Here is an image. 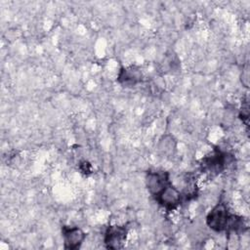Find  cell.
I'll return each instance as SVG.
<instances>
[{
  "label": "cell",
  "instance_id": "cell-5",
  "mask_svg": "<svg viewBox=\"0 0 250 250\" xmlns=\"http://www.w3.org/2000/svg\"><path fill=\"white\" fill-rule=\"evenodd\" d=\"M62 236L63 242V248L67 250H76L83 244L86 233L85 231L76 226H62Z\"/></svg>",
  "mask_w": 250,
  "mask_h": 250
},
{
  "label": "cell",
  "instance_id": "cell-10",
  "mask_svg": "<svg viewBox=\"0 0 250 250\" xmlns=\"http://www.w3.org/2000/svg\"><path fill=\"white\" fill-rule=\"evenodd\" d=\"M80 170L83 172V173H91V165L89 162L87 161H82L80 163Z\"/></svg>",
  "mask_w": 250,
  "mask_h": 250
},
{
  "label": "cell",
  "instance_id": "cell-9",
  "mask_svg": "<svg viewBox=\"0 0 250 250\" xmlns=\"http://www.w3.org/2000/svg\"><path fill=\"white\" fill-rule=\"evenodd\" d=\"M241 82L245 87H248V85H249V66H248V64H246L243 67V70L241 73Z\"/></svg>",
  "mask_w": 250,
  "mask_h": 250
},
{
  "label": "cell",
  "instance_id": "cell-2",
  "mask_svg": "<svg viewBox=\"0 0 250 250\" xmlns=\"http://www.w3.org/2000/svg\"><path fill=\"white\" fill-rule=\"evenodd\" d=\"M233 161V156L222 149L216 147L211 153L206 155L201 160V170L210 175H218L226 170Z\"/></svg>",
  "mask_w": 250,
  "mask_h": 250
},
{
  "label": "cell",
  "instance_id": "cell-7",
  "mask_svg": "<svg viewBox=\"0 0 250 250\" xmlns=\"http://www.w3.org/2000/svg\"><path fill=\"white\" fill-rule=\"evenodd\" d=\"M143 72L137 65L121 67L117 74V82L124 87L135 86L143 81Z\"/></svg>",
  "mask_w": 250,
  "mask_h": 250
},
{
  "label": "cell",
  "instance_id": "cell-6",
  "mask_svg": "<svg viewBox=\"0 0 250 250\" xmlns=\"http://www.w3.org/2000/svg\"><path fill=\"white\" fill-rule=\"evenodd\" d=\"M145 181L146 187L152 196L171 182L170 174L166 171H147Z\"/></svg>",
  "mask_w": 250,
  "mask_h": 250
},
{
  "label": "cell",
  "instance_id": "cell-3",
  "mask_svg": "<svg viewBox=\"0 0 250 250\" xmlns=\"http://www.w3.org/2000/svg\"><path fill=\"white\" fill-rule=\"evenodd\" d=\"M152 197L166 211H174L183 203L186 194L170 182Z\"/></svg>",
  "mask_w": 250,
  "mask_h": 250
},
{
  "label": "cell",
  "instance_id": "cell-1",
  "mask_svg": "<svg viewBox=\"0 0 250 250\" xmlns=\"http://www.w3.org/2000/svg\"><path fill=\"white\" fill-rule=\"evenodd\" d=\"M237 217V215L229 211L226 203L219 202L207 214L206 225L216 232L225 231L229 235L235 225Z\"/></svg>",
  "mask_w": 250,
  "mask_h": 250
},
{
  "label": "cell",
  "instance_id": "cell-4",
  "mask_svg": "<svg viewBox=\"0 0 250 250\" xmlns=\"http://www.w3.org/2000/svg\"><path fill=\"white\" fill-rule=\"evenodd\" d=\"M127 225H110L104 234V243L107 249H121L124 247L128 235Z\"/></svg>",
  "mask_w": 250,
  "mask_h": 250
},
{
  "label": "cell",
  "instance_id": "cell-8",
  "mask_svg": "<svg viewBox=\"0 0 250 250\" xmlns=\"http://www.w3.org/2000/svg\"><path fill=\"white\" fill-rule=\"evenodd\" d=\"M175 148L174 140L171 136H164L159 142V149L163 151V153H171Z\"/></svg>",
  "mask_w": 250,
  "mask_h": 250
}]
</instances>
